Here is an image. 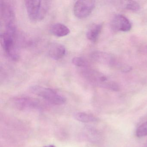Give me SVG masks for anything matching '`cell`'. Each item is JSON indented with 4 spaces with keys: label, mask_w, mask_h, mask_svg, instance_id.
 I'll return each mask as SVG.
<instances>
[{
    "label": "cell",
    "mask_w": 147,
    "mask_h": 147,
    "mask_svg": "<svg viewBox=\"0 0 147 147\" xmlns=\"http://www.w3.org/2000/svg\"><path fill=\"white\" fill-rule=\"evenodd\" d=\"M81 73L83 78L94 86L114 91L119 89L116 82L108 79L103 74L89 67L82 69Z\"/></svg>",
    "instance_id": "obj_1"
},
{
    "label": "cell",
    "mask_w": 147,
    "mask_h": 147,
    "mask_svg": "<svg viewBox=\"0 0 147 147\" xmlns=\"http://www.w3.org/2000/svg\"><path fill=\"white\" fill-rule=\"evenodd\" d=\"M16 30H6L0 35V41L3 48L8 57L17 61L19 55L16 45Z\"/></svg>",
    "instance_id": "obj_2"
},
{
    "label": "cell",
    "mask_w": 147,
    "mask_h": 147,
    "mask_svg": "<svg viewBox=\"0 0 147 147\" xmlns=\"http://www.w3.org/2000/svg\"><path fill=\"white\" fill-rule=\"evenodd\" d=\"M25 5L29 18L34 21L42 20L49 10V1L30 0L25 1Z\"/></svg>",
    "instance_id": "obj_3"
},
{
    "label": "cell",
    "mask_w": 147,
    "mask_h": 147,
    "mask_svg": "<svg viewBox=\"0 0 147 147\" xmlns=\"http://www.w3.org/2000/svg\"><path fill=\"white\" fill-rule=\"evenodd\" d=\"M32 93L47 100L51 104L54 105H62L66 102L64 96L51 88L35 85L30 87Z\"/></svg>",
    "instance_id": "obj_4"
},
{
    "label": "cell",
    "mask_w": 147,
    "mask_h": 147,
    "mask_svg": "<svg viewBox=\"0 0 147 147\" xmlns=\"http://www.w3.org/2000/svg\"><path fill=\"white\" fill-rule=\"evenodd\" d=\"M95 5V2L94 1H77L74 5V14L78 18H85L91 14L94 9Z\"/></svg>",
    "instance_id": "obj_5"
},
{
    "label": "cell",
    "mask_w": 147,
    "mask_h": 147,
    "mask_svg": "<svg viewBox=\"0 0 147 147\" xmlns=\"http://www.w3.org/2000/svg\"><path fill=\"white\" fill-rule=\"evenodd\" d=\"M90 57L92 60L99 63L109 66H114L124 70L129 69V68L126 67L125 65H122L121 63L119 62L112 56L106 52L99 51H94L91 54Z\"/></svg>",
    "instance_id": "obj_6"
},
{
    "label": "cell",
    "mask_w": 147,
    "mask_h": 147,
    "mask_svg": "<svg viewBox=\"0 0 147 147\" xmlns=\"http://www.w3.org/2000/svg\"><path fill=\"white\" fill-rule=\"evenodd\" d=\"M13 105L21 111H30L40 108L39 101L33 98L25 96L16 97L12 100Z\"/></svg>",
    "instance_id": "obj_7"
},
{
    "label": "cell",
    "mask_w": 147,
    "mask_h": 147,
    "mask_svg": "<svg viewBox=\"0 0 147 147\" xmlns=\"http://www.w3.org/2000/svg\"><path fill=\"white\" fill-rule=\"evenodd\" d=\"M1 17L4 22L5 27L15 26V13L13 7L10 3L2 1L1 4Z\"/></svg>",
    "instance_id": "obj_8"
},
{
    "label": "cell",
    "mask_w": 147,
    "mask_h": 147,
    "mask_svg": "<svg viewBox=\"0 0 147 147\" xmlns=\"http://www.w3.org/2000/svg\"><path fill=\"white\" fill-rule=\"evenodd\" d=\"M111 26L113 30L126 32L130 30L131 24L126 17L122 15H117L113 19Z\"/></svg>",
    "instance_id": "obj_9"
},
{
    "label": "cell",
    "mask_w": 147,
    "mask_h": 147,
    "mask_svg": "<svg viewBox=\"0 0 147 147\" xmlns=\"http://www.w3.org/2000/svg\"><path fill=\"white\" fill-rule=\"evenodd\" d=\"M66 48L58 43H52L49 46L48 54L53 60H59L63 58L66 54Z\"/></svg>",
    "instance_id": "obj_10"
},
{
    "label": "cell",
    "mask_w": 147,
    "mask_h": 147,
    "mask_svg": "<svg viewBox=\"0 0 147 147\" xmlns=\"http://www.w3.org/2000/svg\"><path fill=\"white\" fill-rule=\"evenodd\" d=\"M51 34L58 37H62L67 36L70 33V30L65 25L61 23H56L50 28Z\"/></svg>",
    "instance_id": "obj_11"
},
{
    "label": "cell",
    "mask_w": 147,
    "mask_h": 147,
    "mask_svg": "<svg viewBox=\"0 0 147 147\" xmlns=\"http://www.w3.org/2000/svg\"><path fill=\"white\" fill-rule=\"evenodd\" d=\"M102 29L101 24H94L90 26L86 32V36L89 41L95 42L98 40Z\"/></svg>",
    "instance_id": "obj_12"
},
{
    "label": "cell",
    "mask_w": 147,
    "mask_h": 147,
    "mask_svg": "<svg viewBox=\"0 0 147 147\" xmlns=\"http://www.w3.org/2000/svg\"><path fill=\"white\" fill-rule=\"evenodd\" d=\"M75 119L82 123H92L96 122L97 119L92 115L83 112L76 113L74 114Z\"/></svg>",
    "instance_id": "obj_13"
},
{
    "label": "cell",
    "mask_w": 147,
    "mask_h": 147,
    "mask_svg": "<svg viewBox=\"0 0 147 147\" xmlns=\"http://www.w3.org/2000/svg\"><path fill=\"white\" fill-rule=\"evenodd\" d=\"M73 64L78 67L84 69L88 67V64L86 59L82 57H74L72 60Z\"/></svg>",
    "instance_id": "obj_14"
},
{
    "label": "cell",
    "mask_w": 147,
    "mask_h": 147,
    "mask_svg": "<svg viewBox=\"0 0 147 147\" xmlns=\"http://www.w3.org/2000/svg\"><path fill=\"white\" fill-rule=\"evenodd\" d=\"M136 135L138 137L147 136V122L144 123L137 128L136 131Z\"/></svg>",
    "instance_id": "obj_15"
},
{
    "label": "cell",
    "mask_w": 147,
    "mask_h": 147,
    "mask_svg": "<svg viewBox=\"0 0 147 147\" xmlns=\"http://www.w3.org/2000/svg\"><path fill=\"white\" fill-rule=\"evenodd\" d=\"M124 7L127 10H130L132 11H137L140 9V6L137 2L134 1H125Z\"/></svg>",
    "instance_id": "obj_16"
},
{
    "label": "cell",
    "mask_w": 147,
    "mask_h": 147,
    "mask_svg": "<svg viewBox=\"0 0 147 147\" xmlns=\"http://www.w3.org/2000/svg\"><path fill=\"white\" fill-rule=\"evenodd\" d=\"M56 147L55 146V145H49V146H45V147Z\"/></svg>",
    "instance_id": "obj_17"
}]
</instances>
